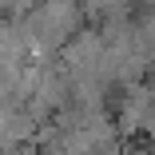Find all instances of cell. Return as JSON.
Returning a JSON list of instances; mask_svg holds the SVG:
<instances>
[{
	"label": "cell",
	"mask_w": 155,
	"mask_h": 155,
	"mask_svg": "<svg viewBox=\"0 0 155 155\" xmlns=\"http://www.w3.org/2000/svg\"><path fill=\"white\" fill-rule=\"evenodd\" d=\"M40 4L44 0H0V12H8L12 20H24V16H32Z\"/></svg>",
	"instance_id": "1"
},
{
	"label": "cell",
	"mask_w": 155,
	"mask_h": 155,
	"mask_svg": "<svg viewBox=\"0 0 155 155\" xmlns=\"http://www.w3.org/2000/svg\"><path fill=\"white\" fill-rule=\"evenodd\" d=\"M119 4V0H80V8L84 12H91V16H104L107 8H115Z\"/></svg>",
	"instance_id": "2"
}]
</instances>
